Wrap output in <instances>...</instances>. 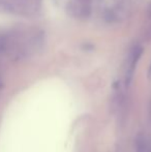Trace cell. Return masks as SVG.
Returning a JSON list of instances; mask_svg holds the SVG:
<instances>
[{
  "mask_svg": "<svg viewBox=\"0 0 151 152\" xmlns=\"http://www.w3.org/2000/svg\"><path fill=\"white\" fill-rule=\"evenodd\" d=\"M42 34L33 28H15L0 33V55L19 60L34 54L42 46Z\"/></svg>",
  "mask_w": 151,
  "mask_h": 152,
  "instance_id": "1",
  "label": "cell"
},
{
  "mask_svg": "<svg viewBox=\"0 0 151 152\" xmlns=\"http://www.w3.org/2000/svg\"><path fill=\"white\" fill-rule=\"evenodd\" d=\"M39 5L40 0H0V10L19 16H33Z\"/></svg>",
  "mask_w": 151,
  "mask_h": 152,
  "instance_id": "2",
  "label": "cell"
},
{
  "mask_svg": "<svg viewBox=\"0 0 151 152\" xmlns=\"http://www.w3.org/2000/svg\"><path fill=\"white\" fill-rule=\"evenodd\" d=\"M142 53H143L142 47H135V48L131 50V54H129L128 60H127L126 70H125V75H124V84L126 88H128V87L131 86V82H133V75H135L136 67H137L138 62H139L140 58H141Z\"/></svg>",
  "mask_w": 151,
  "mask_h": 152,
  "instance_id": "3",
  "label": "cell"
},
{
  "mask_svg": "<svg viewBox=\"0 0 151 152\" xmlns=\"http://www.w3.org/2000/svg\"><path fill=\"white\" fill-rule=\"evenodd\" d=\"M148 141L146 140L145 136L141 132L136 136L135 138V151L136 152H147Z\"/></svg>",
  "mask_w": 151,
  "mask_h": 152,
  "instance_id": "4",
  "label": "cell"
},
{
  "mask_svg": "<svg viewBox=\"0 0 151 152\" xmlns=\"http://www.w3.org/2000/svg\"><path fill=\"white\" fill-rule=\"evenodd\" d=\"M147 152H151V142L148 141V144H147Z\"/></svg>",
  "mask_w": 151,
  "mask_h": 152,
  "instance_id": "5",
  "label": "cell"
}]
</instances>
